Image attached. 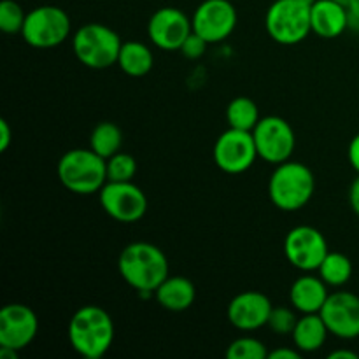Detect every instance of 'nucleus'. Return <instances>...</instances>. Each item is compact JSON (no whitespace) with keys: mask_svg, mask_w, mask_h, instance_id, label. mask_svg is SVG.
I'll return each instance as SVG.
<instances>
[{"mask_svg":"<svg viewBox=\"0 0 359 359\" xmlns=\"http://www.w3.org/2000/svg\"><path fill=\"white\" fill-rule=\"evenodd\" d=\"M21 37L32 48H56L70 37V18L56 6H39L27 13Z\"/></svg>","mask_w":359,"mask_h":359,"instance_id":"0eeeda50","label":"nucleus"},{"mask_svg":"<svg viewBox=\"0 0 359 359\" xmlns=\"http://www.w3.org/2000/svg\"><path fill=\"white\" fill-rule=\"evenodd\" d=\"M123 133L118 125L111 121L98 123L90 135V147L102 158L109 160L121 151Z\"/></svg>","mask_w":359,"mask_h":359,"instance_id":"4be33fe9","label":"nucleus"},{"mask_svg":"<svg viewBox=\"0 0 359 359\" xmlns=\"http://www.w3.org/2000/svg\"><path fill=\"white\" fill-rule=\"evenodd\" d=\"M69 340L84 359L104 358L114 342V321L102 307L84 305L70 318Z\"/></svg>","mask_w":359,"mask_h":359,"instance_id":"f03ea898","label":"nucleus"},{"mask_svg":"<svg viewBox=\"0 0 359 359\" xmlns=\"http://www.w3.org/2000/svg\"><path fill=\"white\" fill-rule=\"evenodd\" d=\"M154 298L167 311L182 312L195 302V284L182 276H168L154 291Z\"/></svg>","mask_w":359,"mask_h":359,"instance_id":"6ab92c4d","label":"nucleus"},{"mask_svg":"<svg viewBox=\"0 0 359 359\" xmlns=\"http://www.w3.org/2000/svg\"><path fill=\"white\" fill-rule=\"evenodd\" d=\"M98 196H100V205L105 214L118 223H137L147 212L146 193L139 186L133 184V181H107L104 188L98 191Z\"/></svg>","mask_w":359,"mask_h":359,"instance_id":"1a4fd4ad","label":"nucleus"},{"mask_svg":"<svg viewBox=\"0 0 359 359\" xmlns=\"http://www.w3.org/2000/svg\"><path fill=\"white\" fill-rule=\"evenodd\" d=\"M118 270L121 279L140 297H154L158 286L170 276L165 252L149 242L126 245L119 255Z\"/></svg>","mask_w":359,"mask_h":359,"instance_id":"f257e3e1","label":"nucleus"},{"mask_svg":"<svg viewBox=\"0 0 359 359\" xmlns=\"http://www.w3.org/2000/svg\"><path fill=\"white\" fill-rule=\"evenodd\" d=\"M191 32V20L177 7H161L147 23L149 41L163 51H179Z\"/></svg>","mask_w":359,"mask_h":359,"instance_id":"4468645a","label":"nucleus"},{"mask_svg":"<svg viewBox=\"0 0 359 359\" xmlns=\"http://www.w3.org/2000/svg\"><path fill=\"white\" fill-rule=\"evenodd\" d=\"M258 158L252 132L228 128L214 144V161L226 174H244Z\"/></svg>","mask_w":359,"mask_h":359,"instance_id":"9b49d317","label":"nucleus"},{"mask_svg":"<svg viewBox=\"0 0 359 359\" xmlns=\"http://www.w3.org/2000/svg\"><path fill=\"white\" fill-rule=\"evenodd\" d=\"M25 20H27V13L20 4L14 0L0 2V30L4 34H21Z\"/></svg>","mask_w":359,"mask_h":359,"instance_id":"bb28decb","label":"nucleus"},{"mask_svg":"<svg viewBox=\"0 0 359 359\" xmlns=\"http://www.w3.org/2000/svg\"><path fill=\"white\" fill-rule=\"evenodd\" d=\"M351 30H359V0H351L346 6Z\"/></svg>","mask_w":359,"mask_h":359,"instance_id":"7c9ffc66","label":"nucleus"},{"mask_svg":"<svg viewBox=\"0 0 359 359\" xmlns=\"http://www.w3.org/2000/svg\"><path fill=\"white\" fill-rule=\"evenodd\" d=\"M137 174V161L128 153H116L107 160V181L128 182Z\"/></svg>","mask_w":359,"mask_h":359,"instance_id":"a878e982","label":"nucleus"},{"mask_svg":"<svg viewBox=\"0 0 359 359\" xmlns=\"http://www.w3.org/2000/svg\"><path fill=\"white\" fill-rule=\"evenodd\" d=\"M265 27L279 44H298L312 34L311 6L302 0H276L266 11Z\"/></svg>","mask_w":359,"mask_h":359,"instance_id":"423d86ee","label":"nucleus"},{"mask_svg":"<svg viewBox=\"0 0 359 359\" xmlns=\"http://www.w3.org/2000/svg\"><path fill=\"white\" fill-rule=\"evenodd\" d=\"M302 353L294 347V349H290V347H283V349H276L272 353H269V359H300Z\"/></svg>","mask_w":359,"mask_h":359,"instance_id":"473e14b6","label":"nucleus"},{"mask_svg":"<svg viewBox=\"0 0 359 359\" xmlns=\"http://www.w3.org/2000/svg\"><path fill=\"white\" fill-rule=\"evenodd\" d=\"M328 358L330 359H358V354L353 353V351L339 349V351H333Z\"/></svg>","mask_w":359,"mask_h":359,"instance_id":"f704fd0d","label":"nucleus"},{"mask_svg":"<svg viewBox=\"0 0 359 359\" xmlns=\"http://www.w3.org/2000/svg\"><path fill=\"white\" fill-rule=\"evenodd\" d=\"M228 359H265L269 358L265 344L255 337H241L235 339L226 349Z\"/></svg>","mask_w":359,"mask_h":359,"instance_id":"393cba45","label":"nucleus"},{"mask_svg":"<svg viewBox=\"0 0 359 359\" xmlns=\"http://www.w3.org/2000/svg\"><path fill=\"white\" fill-rule=\"evenodd\" d=\"M316 191V179L311 168L300 161L287 160L276 165L270 175L269 195L273 205L284 212L300 210L311 202Z\"/></svg>","mask_w":359,"mask_h":359,"instance_id":"7ed1b4c3","label":"nucleus"},{"mask_svg":"<svg viewBox=\"0 0 359 359\" xmlns=\"http://www.w3.org/2000/svg\"><path fill=\"white\" fill-rule=\"evenodd\" d=\"M60 182L76 195H95L107 182V160L93 149H70L60 158Z\"/></svg>","mask_w":359,"mask_h":359,"instance_id":"20e7f679","label":"nucleus"},{"mask_svg":"<svg viewBox=\"0 0 359 359\" xmlns=\"http://www.w3.org/2000/svg\"><path fill=\"white\" fill-rule=\"evenodd\" d=\"M328 284L319 276H302L290 290V302L300 314H319L328 300Z\"/></svg>","mask_w":359,"mask_h":359,"instance_id":"a211bd4d","label":"nucleus"},{"mask_svg":"<svg viewBox=\"0 0 359 359\" xmlns=\"http://www.w3.org/2000/svg\"><path fill=\"white\" fill-rule=\"evenodd\" d=\"M349 203H351V209H353V212L359 217V174L349 188Z\"/></svg>","mask_w":359,"mask_h":359,"instance_id":"72a5a7b5","label":"nucleus"},{"mask_svg":"<svg viewBox=\"0 0 359 359\" xmlns=\"http://www.w3.org/2000/svg\"><path fill=\"white\" fill-rule=\"evenodd\" d=\"M318 276L330 287H342L353 277V263L342 252H328L319 265Z\"/></svg>","mask_w":359,"mask_h":359,"instance_id":"5701e85b","label":"nucleus"},{"mask_svg":"<svg viewBox=\"0 0 359 359\" xmlns=\"http://www.w3.org/2000/svg\"><path fill=\"white\" fill-rule=\"evenodd\" d=\"M302 2L307 4V6H311V7H312V6H314L316 2H318V0H302Z\"/></svg>","mask_w":359,"mask_h":359,"instance_id":"c9c22d12","label":"nucleus"},{"mask_svg":"<svg viewBox=\"0 0 359 359\" xmlns=\"http://www.w3.org/2000/svg\"><path fill=\"white\" fill-rule=\"evenodd\" d=\"M121 46L119 35L104 23H86L72 35V48L77 60L93 70L118 65Z\"/></svg>","mask_w":359,"mask_h":359,"instance_id":"39448f33","label":"nucleus"},{"mask_svg":"<svg viewBox=\"0 0 359 359\" xmlns=\"http://www.w3.org/2000/svg\"><path fill=\"white\" fill-rule=\"evenodd\" d=\"M337 2H340V4H344V6H347V4H349L351 0H337Z\"/></svg>","mask_w":359,"mask_h":359,"instance_id":"e433bc0d","label":"nucleus"},{"mask_svg":"<svg viewBox=\"0 0 359 359\" xmlns=\"http://www.w3.org/2000/svg\"><path fill=\"white\" fill-rule=\"evenodd\" d=\"M330 252L325 235L314 226H294L284 241V255L291 266L302 272H318L319 265Z\"/></svg>","mask_w":359,"mask_h":359,"instance_id":"9d476101","label":"nucleus"},{"mask_svg":"<svg viewBox=\"0 0 359 359\" xmlns=\"http://www.w3.org/2000/svg\"><path fill=\"white\" fill-rule=\"evenodd\" d=\"M259 111L255 100L248 97H237L228 104L226 121L230 128L252 132L259 121Z\"/></svg>","mask_w":359,"mask_h":359,"instance_id":"b1692460","label":"nucleus"},{"mask_svg":"<svg viewBox=\"0 0 359 359\" xmlns=\"http://www.w3.org/2000/svg\"><path fill=\"white\" fill-rule=\"evenodd\" d=\"M347 156H349L351 167L359 174V133L353 137L349 144V149H347Z\"/></svg>","mask_w":359,"mask_h":359,"instance_id":"2f4dec72","label":"nucleus"},{"mask_svg":"<svg viewBox=\"0 0 359 359\" xmlns=\"http://www.w3.org/2000/svg\"><path fill=\"white\" fill-rule=\"evenodd\" d=\"M11 142H13V132L6 119H0V153L9 149Z\"/></svg>","mask_w":359,"mask_h":359,"instance_id":"c756f323","label":"nucleus"},{"mask_svg":"<svg viewBox=\"0 0 359 359\" xmlns=\"http://www.w3.org/2000/svg\"><path fill=\"white\" fill-rule=\"evenodd\" d=\"M237 9L230 0H203L191 18L193 32L209 44L223 42L237 27Z\"/></svg>","mask_w":359,"mask_h":359,"instance_id":"f8f14e48","label":"nucleus"},{"mask_svg":"<svg viewBox=\"0 0 359 359\" xmlns=\"http://www.w3.org/2000/svg\"><path fill=\"white\" fill-rule=\"evenodd\" d=\"M258 156L266 163L279 165L291 160L297 135L290 123L280 116H266L258 121L252 130Z\"/></svg>","mask_w":359,"mask_h":359,"instance_id":"6e6552de","label":"nucleus"},{"mask_svg":"<svg viewBox=\"0 0 359 359\" xmlns=\"http://www.w3.org/2000/svg\"><path fill=\"white\" fill-rule=\"evenodd\" d=\"M39 332V319L30 307L9 304L0 311V347L23 351L30 346Z\"/></svg>","mask_w":359,"mask_h":359,"instance_id":"2eb2a0df","label":"nucleus"},{"mask_svg":"<svg viewBox=\"0 0 359 359\" xmlns=\"http://www.w3.org/2000/svg\"><path fill=\"white\" fill-rule=\"evenodd\" d=\"M298 323L297 312L287 307H273L269 319V328L277 335H291Z\"/></svg>","mask_w":359,"mask_h":359,"instance_id":"cd10ccee","label":"nucleus"},{"mask_svg":"<svg viewBox=\"0 0 359 359\" xmlns=\"http://www.w3.org/2000/svg\"><path fill=\"white\" fill-rule=\"evenodd\" d=\"M321 318L330 335L342 340H354L359 337V297L351 291L330 293L321 309Z\"/></svg>","mask_w":359,"mask_h":359,"instance_id":"ddd939ff","label":"nucleus"},{"mask_svg":"<svg viewBox=\"0 0 359 359\" xmlns=\"http://www.w3.org/2000/svg\"><path fill=\"white\" fill-rule=\"evenodd\" d=\"M207 46H209V42H207L205 39L200 37V35L195 34V32H191V35L186 39L184 44L181 46V49H179V51H182V55L188 56V58L196 60V58H200L203 53H205Z\"/></svg>","mask_w":359,"mask_h":359,"instance_id":"c85d7f7f","label":"nucleus"},{"mask_svg":"<svg viewBox=\"0 0 359 359\" xmlns=\"http://www.w3.org/2000/svg\"><path fill=\"white\" fill-rule=\"evenodd\" d=\"M272 302L259 291L238 293L228 305V321L241 332H255L269 325Z\"/></svg>","mask_w":359,"mask_h":359,"instance_id":"dca6fc26","label":"nucleus"},{"mask_svg":"<svg viewBox=\"0 0 359 359\" xmlns=\"http://www.w3.org/2000/svg\"><path fill=\"white\" fill-rule=\"evenodd\" d=\"M154 65L153 51L139 41L123 42L118 56V67L132 77H142L151 72Z\"/></svg>","mask_w":359,"mask_h":359,"instance_id":"412c9836","label":"nucleus"},{"mask_svg":"<svg viewBox=\"0 0 359 359\" xmlns=\"http://www.w3.org/2000/svg\"><path fill=\"white\" fill-rule=\"evenodd\" d=\"M328 335L330 332L321 314H302L291 333V339L300 353H316L325 346Z\"/></svg>","mask_w":359,"mask_h":359,"instance_id":"aec40b11","label":"nucleus"},{"mask_svg":"<svg viewBox=\"0 0 359 359\" xmlns=\"http://www.w3.org/2000/svg\"><path fill=\"white\" fill-rule=\"evenodd\" d=\"M312 34L323 39H337L349 28L347 9L337 0H318L311 7Z\"/></svg>","mask_w":359,"mask_h":359,"instance_id":"f3484780","label":"nucleus"}]
</instances>
